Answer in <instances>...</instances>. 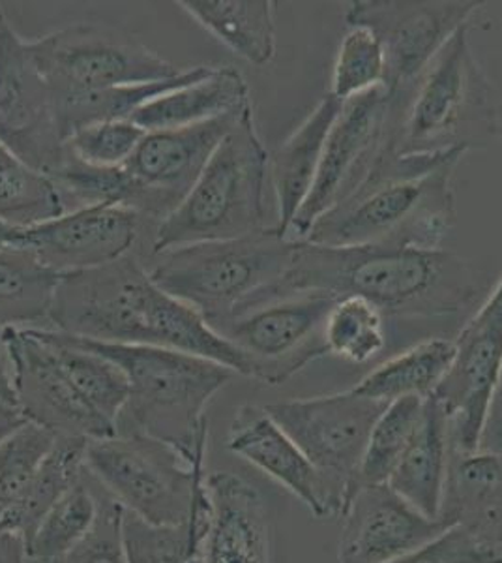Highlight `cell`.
<instances>
[{
    "label": "cell",
    "instance_id": "6da1fadb",
    "mask_svg": "<svg viewBox=\"0 0 502 563\" xmlns=\"http://www.w3.org/2000/svg\"><path fill=\"white\" fill-rule=\"evenodd\" d=\"M47 331L190 353L252 378L248 358L193 308L158 288L132 254L96 269L63 275Z\"/></svg>",
    "mask_w": 502,
    "mask_h": 563
},
{
    "label": "cell",
    "instance_id": "7a4b0ae2",
    "mask_svg": "<svg viewBox=\"0 0 502 563\" xmlns=\"http://www.w3.org/2000/svg\"><path fill=\"white\" fill-rule=\"evenodd\" d=\"M297 294L362 297L387 318L435 320L471 310L480 282L471 263L445 249L325 246L304 241L274 301Z\"/></svg>",
    "mask_w": 502,
    "mask_h": 563
},
{
    "label": "cell",
    "instance_id": "3957f363",
    "mask_svg": "<svg viewBox=\"0 0 502 563\" xmlns=\"http://www.w3.org/2000/svg\"><path fill=\"white\" fill-rule=\"evenodd\" d=\"M469 143L398 153L395 134L366 179L313 225L305 243L443 249L456 224L451 177Z\"/></svg>",
    "mask_w": 502,
    "mask_h": 563
},
{
    "label": "cell",
    "instance_id": "277c9868",
    "mask_svg": "<svg viewBox=\"0 0 502 563\" xmlns=\"http://www.w3.org/2000/svg\"><path fill=\"white\" fill-rule=\"evenodd\" d=\"M71 339L115 363L126 376L127 400L116 419V434L147 435L177 449L188 461H207L209 419L204 413L235 372L166 347Z\"/></svg>",
    "mask_w": 502,
    "mask_h": 563
},
{
    "label": "cell",
    "instance_id": "5b68a950",
    "mask_svg": "<svg viewBox=\"0 0 502 563\" xmlns=\"http://www.w3.org/2000/svg\"><path fill=\"white\" fill-rule=\"evenodd\" d=\"M299 243L274 228L150 256L154 284L193 308L212 329L274 301Z\"/></svg>",
    "mask_w": 502,
    "mask_h": 563
},
{
    "label": "cell",
    "instance_id": "8992f818",
    "mask_svg": "<svg viewBox=\"0 0 502 563\" xmlns=\"http://www.w3.org/2000/svg\"><path fill=\"white\" fill-rule=\"evenodd\" d=\"M267 179L268 151L249 109L220 143L180 206L159 222L150 256L265 230Z\"/></svg>",
    "mask_w": 502,
    "mask_h": 563
},
{
    "label": "cell",
    "instance_id": "52a82bcc",
    "mask_svg": "<svg viewBox=\"0 0 502 563\" xmlns=\"http://www.w3.org/2000/svg\"><path fill=\"white\" fill-rule=\"evenodd\" d=\"M85 467L122 509L153 525H185L209 496L204 461L147 435L90 440Z\"/></svg>",
    "mask_w": 502,
    "mask_h": 563
},
{
    "label": "cell",
    "instance_id": "ba28073f",
    "mask_svg": "<svg viewBox=\"0 0 502 563\" xmlns=\"http://www.w3.org/2000/svg\"><path fill=\"white\" fill-rule=\"evenodd\" d=\"M29 47L53 97L166 81L182 71L140 40L90 23L29 40Z\"/></svg>",
    "mask_w": 502,
    "mask_h": 563
},
{
    "label": "cell",
    "instance_id": "9c48e42d",
    "mask_svg": "<svg viewBox=\"0 0 502 563\" xmlns=\"http://www.w3.org/2000/svg\"><path fill=\"white\" fill-rule=\"evenodd\" d=\"M469 26L451 34L411 90L395 130L398 153L456 145L459 130L491 115L490 84L472 53Z\"/></svg>",
    "mask_w": 502,
    "mask_h": 563
},
{
    "label": "cell",
    "instance_id": "30bf717a",
    "mask_svg": "<svg viewBox=\"0 0 502 563\" xmlns=\"http://www.w3.org/2000/svg\"><path fill=\"white\" fill-rule=\"evenodd\" d=\"M401 109L403 103L384 87L344 102L326 137L312 190L287 228L286 239L304 243L313 225L355 192L394 137Z\"/></svg>",
    "mask_w": 502,
    "mask_h": 563
},
{
    "label": "cell",
    "instance_id": "8fae6325",
    "mask_svg": "<svg viewBox=\"0 0 502 563\" xmlns=\"http://www.w3.org/2000/svg\"><path fill=\"white\" fill-rule=\"evenodd\" d=\"M2 340L26 421L58 438L90 442L116 434L115 424L96 410L79 389L53 331L8 327Z\"/></svg>",
    "mask_w": 502,
    "mask_h": 563
},
{
    "label": "cell",
    "instance_id": "7c38bea8",
    "mask_svg": "<svg viewBox=\"0 0 502 563\" xmlns=\"http://www.w3.org/2000/svg\"><path fill=\"white\" fill-rule=\"evenodd\" d=\"M486 7L483 2H408L355 0L345 13L347 25L369 26L381 40L387 58L384 89L403 106L419 77L461 26Z\"/></svg>",
    "mask_w": 502,
    "mask_h": 563
},
{
    "label": "cell",
    "instance_id": "4fadbf2b",
    "mask_svg": "<svg viewBox=\"0 0 502 563\" xmlns=\"http://www.w3.org/2000/svg\"><path fill=\"white\" fill-rule=\"evenodd\" d=\"M336 301L328 294L289 295L214 331L248 358L252 378L280 385L328 355L323 329Z\"/></svg>",
    "mask_w": 502,
    "mask_h": 563
},
{
    "label": "cell",
    "instance_id": "5bb4252c",
    "mask_svg": "<svg viewBox=\"0 0 502 563\" xmlns=\"http://www.w3.org/2000/svg\"><path fill=\"white\" fill-rule=\"evenodd\" d=\"M387 406L349 389L263 408L313 466L350 496L371 429Z\"/></svg>",
    "mask_w": 502,
    "mask_h": 563
},
{
    "label": "cell",
    "instance_id": "9a60e30c",
    "mask_svg": "<svg viewBox=\"0 0 502 563\" xmlns=\"http://www.w3.org/2000/svg\"><path fill=\"white\" fill-rule=\"evenodd\" d=\"M502 371V276L454 339V358L433 398L445 410L451 451H477Z\"/></svg>",
    "mask_w": 502,
    "mask_h": 563
},
{
    "label": "cell",
    "instance_id": "2e32d148",
    "mask_svg": "<svg viewBox=\"0 0 502 563\" xmlns=\"http://www.w3.org/2000/svg\"><path fill=\"white\" fill-rule=\"evenodd\" d=\"M0 141L44 175L66 156L52 89L7 12L0 15Z\"/></svg>",
    "mask_w": 502,
    "mask_h": 563
},
{
    "label": "cell",
    "instance_id": "e0dca14e",
    "mask_svg": "<svg viewBox=\"0 0 502 563\" xmlns=\"http://www.w3.org/2000/svg\"><path fill=\"white\" fill-rule=\"evenodd\" d=\"M177 130L147 132L124 164L135 185L132 211L161 222L188 196L212 154L249 111Z\"/></svg>",
    "mask_w": 502,
    "mask_h": 563
},
{
    "label": "cell",
    "instance_id": "ac0fdd59",
    "mask_svg": "<svg viewBox=\"0 0 502 563\" xmlns=\"http://www.w3.org/2000/svg\"><path fill=\"white\" fill-rule=\"evenodd\" d=\"M141 217L126 207L94 206L21 228L13 249L26 250L47 269L71 275L116 262L140 238Z\"/></svg>",
    "mask_w": 502,
    "mask_h": 563
},
{
    "label": "cell",
    "instance_id": "d6986e66",
    "mask_svg": "<svg viewBox=\"0 0 502 563\" xmlns=\"http://www.w3.org/2000/svg\"><path fill=\"white\" fill-rule=\"evenodd\" d=\"M337 563H388L440 538L451 526L430 519L388 485L356 483L342 512Z\"/></svg>",
    "mask_w": 502,
    "mask_h": 563
},
{
    "label": "cell",
    "instance_id": "ffe728a7",
    "mask_svg": "<svg viewBox=\"0 0 502 563\" xmlns=\"http://www.w3.org/2000/svg\"><path fill=\"white\" fill-rule=\"evenodd\" d=\"M227 449L293 494L315 519L342 517L349 493L321 474L261 406L238 408L227 432Z\"/></svg>",
    "mask_w": 502,
    "mask_h": 563
},
{
    "label": "cell",
    "instance_id": "44dd1931",
    "mask_svg": "<svg viewBox=\"0 0 502 563\" xmlns=\"http://www.w3.org/2000/svg\"><path fill=\"white\" fill-rule=\"evenodd\" d=\"M210 517L201 563H272V528L261 493L241 475H207Z\"/></svg>",
    "mask_w": 502,
    "mask_h": 563
},
{
    "label": "cell",
    "instance_id": "7402d4cb",
    "mask_svg": "<svg viewBox=\"0 0 502 563\" xmlns=\"http://www.w3.org/2000/svg\"><path fill=\"white\" fill-rule=\"evenodd\" d=\"M440 519L461 526L502 554V455L451 451Z\"/></svg>",
    "mask_w": 502,
    "mask_h": 563
},
{
    "label": "cell",
    "instance_id": "603a6c76",
    "mask_svg": "<svg viewBox=\"0 0 502 563\" xmlns=\"http://www.w3.org/2000/svg\"><path fill=\"white\" fill-rule=\"evenodd\" d=\"M342 106L344 102L328 92L299 129L272 154H268V177L278 203V222L272 228L283 238L312 190L326 137Z\"/></svg>",
    "mask_w": 502,
    "mask_h": 563
},
{
    "label": "cell",
    "instance_id": "cb8c5ba5",
    "mask_svg": "<svg viewBox=\"0 0 502 563\" xmlns=\"http://www.w3.org/2000/svg\"><path fill=\"white\" fill-rule=\"evenodd\" d=\"M450 456V427L445 410L435 398H426L419 429L387 485L422 515L440 519Z\"/></svg>",
    "mask_w": 502,
    "mask_h": 563
},
{
    "label": "cell",
    "instance_id": "d4e9b609",
    "mask_svg": "<svg viewBox=\"0 0 502 563\" xmlns=\"http://www.w3.org/2000/svg\"><path fill=\"white\" fill-rule=\"evenodd\" d=\"M252 108L249 87L235 66H212L209 76L158 97L130 121L145 132L186 129Z\"/></svg>",
    "mask_w": 502,
    "mask_h": 563
},
{
    "label": "cell",
    "instance_id": "484cf974",
    "mask_svg": "<svg viewBox=\"0 0 502 563\" xmlns=\"http://www.w3.org/2000/svg\"><path fill=\"white\" fill-rule=\"evenodd\" d=\"M178 7L249 65L265 66L276 57L270 0H180Z\"/></svg>",
    "mask_w": 502,
    "mask_h": 563
},
{
    "label": "cell",
    "instance_id": "4316f807",
    "mask_svg": "<svg viewBox=\"0 0 502 563\" xmlns=\"http://www.w3.org/2000/svg\"><path fill=\"white\" fill-rule=\"evenodd\" d=\"M454 340H422L405 352L382 361L353 387L355 393L377 402H395L400 398H430L450 368Z\"/></svg>",
    "mask_w": 502,
    "mask_h": 563
},
{
    "label": "cell",
    "instance_id": "83f0119b",
    "mask_svg": "<svg viewBox=\"0 0 502 563\" xmlns=\"http://www.w3.org/2000/svg\"><path fill=\"white\" fill-rule=\"evenodd\" d=\"M212 66H193L180 71L177 77L154 84L126 85L115 89L94 90V92H74L53 97L58 130L64 141L74 132L94 122L130 121L135 111L164 97L171 90L185 85L196 84L209 76Z\"/></svg>",
    "mask_w": 502,
    "mask_h": 563
},
{
    "label": "cell",
    "instance_id": "f1b7e54d",
    "mask_svg": "<svg viewBox=\"0 0 502 563\" xmlns=\"http://www.w3.org/2000/svg\"><path fill=\"white\" fill-rule=\"evenodd\" d=\"M60 278L26 250H0V331L8 327L49 329Z\"/></svg>",
    "mask_w": 502,
    "mask_h": 563
},
{
    "label": "cell",
    "instance_id": "f546056e",
    "mask_svg": "<svg viewBox=\"0 0 502 563\" xmlns=\"http://www.w3.org/2000/svg\"><path fill=\"white\" fill-rule=\"evenodd\" d=\"M87 443L89 440L81 438H57L0 530L18 533L25 541L31 538L40 520L81 479Z\"/></svg>",
    "mask_w": 502,
    "mask_h": 563
},
{
    "label": "cell",
    "instance_id": "4dcf8cb0",
    "mask_svg": "<svg viewBox=\"0 0 502 563\" xmlns=\"http://www.w3.org/2000/svg\"><path fill=\"white\" fill-rule=\"evenodd\" d=\"M100 509V485L85 467L81 479L58 499L26 539V558L34 562H63L81 543Z\"/></svg>",
    "mask_w": 502,
    "mask_h": 563
},
{
    "label": "cell",
    "instance_id": "1f68e13d",
    "mask_svg": "<svg viewBox=\"0 0 502 563\" xmlns=\"http://www.w3.org/2000/svg\"><path fill=\"white\" fill-rule=\"evenodd\" d=\"M210 498L199 504L185 525H153L122 511V543L127 563H191L201 554L209 526Z\"/></svg>",
    "mask_w": 502,
    "mask_h": 563
},
{
    "label": "cell",
    "instance_id": "d6a6232c",
    "mask_svg": "<svg viewBox=\"0 0 502 563\" xmlns=\"http://www.w3.org/2000/svg\"><path fill=\"white\" fill-rule=\"evenodd\" d=\"M57 188L0 141V220L31 228L64 214Z\"/></svg>",
    "mask_w": 502,
    "mask_h": 563
},
{
    "label": "cell",
    "instance_id": "836d02e7",
    "mask_svg": "<svg viewBox=\"0 0 502 563\" xmlns=\"http://www.w3.org/2000/svg\"><path fill=\"white\" fill-rule=\"evenodd\" d=\"M323 339L328 355L366 365L387 350V316L362 297H342L326 318Z\"/></svg>",
    "mask_w": 502,
    "mask_h": 563
},
{
    "label": "cell",
    "instance_id": "e575fe53",
    "mask_svg": "<svg viewBox=\"0 0 502 563\" xmlns=\"http://www.w3.org/2000/svg\"><path fill=\"white\" fill-rule=\"evenodd\" d=\"M45 177L57 188L66 212L94 206L126 207L132 211L134 206L135 185L124 166H89L66 151L64 161Z\"/></svg>",
    "mask_w": 502,
    "mask_h": 563
},
{
    "label": "cell",
    "instance_id": "d590c367",
    "mask_svg": "<svg viewBox=\"0 0 502 563\" xmlns=\"http://www.w3.org/2000/svg\"><path fill=\"white\" fill-rule=\"evenodd\" d=\"M424 404L426 398L414 397L388 404L387 410L382 411L371 429L356 483L387 485L419 429Z\"/></svg>",
    "mask_w": 502,
    "mask_h": 563
},
{
    "label": "cell",
    "instance_id": "8d00e7d4",
    "mask_svg": "<svg viewBox=\"0 0 502 563\" xmlns=\"http://www.w3.org/2000/svg\"><path fill=\"white\" fill-rule=\"evenodd\" d=\"M387 58L381 40L369 26L350 25L337 49L331 95L339 102L384 87Z\"/></svg>",
    "mask_w": 502,
    "mask_h": 563
},
{
    "label": "cell",
    "instance_id": "74e56055",
    "mask_svg": "<svg viewBox=\"0 0 502 563\" xmlns=\"http://www.w3.org/2000/svg\"><path fill=\"white\" fill-rule=\"evenodd\" d=\"M58 435L26 422L0 443V525L25 493L32 475L38 472Z\"/></svg>",
    "mask_w": 502,
    "mask_h": 563
},
{
    "label": "cell",
    "instance_id": "f35d334b",
    "mask_svg": "<svg viewBox=\"0 0 502 563\" xmlns=\"http://www.w3.org/2000/svg\"><path fill=\"white\" fill-rule=\"evenodd\" d=\"M145 135L147 132L132 121L94 122L74 132L64 141V147L89 166L121 167L132 158Z\"/></svg>",
    "mask_w": 502,
    "mask_h": 563
},
{
    "label": "cell",
    "instance_id": "ab89813d",
    "mask_svg": "<svg viewBox=\"0 0 502 563\" xmlns=\"http://www.w3.org/2000/svg\"><path fill=\"white\" fill-rule=\"evenodd\" d=\"M122 511L121 504L100 487V509L94 525L63 563H127L122 543Z\"/></svg>",
    "mask_w": 502,
    "mask_h": 563
},
{
    "label": "cell",
    "instance_id": "60d3db41",
    "mask_svg": "<svg viewBox=\"0 0 502 563\" xmlns=\"http://www.w3.org/2000/svg\"><path fill=\"white\" fill-rule=\"evenodd\" d=\"M388 563H502V554L471 531L451 526L426 547Z\"/></svg>",
    "mask_w": 502,
    "mask_h": 563
},
{
    "label": "cell",
    "instance_id": "b9f144b4",
    "mask_svg": "<svg viewBox=\"0 0 502 563\" xmlns=\"http://www.w3.org/2000/svg\"><path fill=\"white\" fill-rule=\"evenodd\" d=\"M25 413L21 410L18 390L13 384L12 363L8 355L2 331H0V440L10 435L26 424Z\"/></svg>",
    "mask_w": 502,
    "mask_h": 563
},
{
    "label": "cell",
    "instance_id": "7bdbcfd3",
    "mask_svg": "<svg viewBox=\"0 0 502 563\" xmlns=\"http://www.w3.org/2000/svg\"><path fill=\"white\" fill-rule=\"evenodd\" d=\"M478 449H486L502 455V371L497 379L495 390L491 395L490 408L483 422L482 435Z\"/></svg>",
    "mask_w": 502,
    "mask_h": 563
},
{
    "label": "cell",
    "instance_id": "ee69618b",
    "mask_svg": "<svg viewBox=\"0 0 502 563\" xmlns=\"http://www.w3.org/2000/svg\"><path fill=\"white\" fill-rule=\"evenodd\" d=\"M0 563H26L25 539L0 530Z\"/></svg>",
    "mask_w": 502,
    "mask_h": 563
},
{
    "label": "cell",
    "instance_id": "f6af8a7d",
    "mask_svg": "<svg viewBox=\"0 0 502 563\" xmlns=\"http://www.w3.org/2000/svg\"><path fill=\"white\" fill-rule=\"evenodd\" d=\"M20 230L21 228H15V225L7 224V222L0 220V250L13 249Z\"/></svg>",
    "mask_w": 502,
    "mask_h": 563
},
{
    "label": "cell",
    "instance_id": "bcb514c9",
    "mask_svg": "<svg viewBox=\"0 0 502 563\" xmlns=\"http://www.w3.org/2000/svg\"><path fill=\"white\" fill-rule=\"evenodd\" d=\"M26 563H63V562H34V560H29V558H26Z\"/></svg>",
    "mask_w": 502,
    "mask_h": 563
},
{
    "label": "cell",
    "instance_id": "7dc6e473",
    "mask_svg": "<svg viewBox=\"0 0 502 563\" xmlns=\"http://www.w3.org/2000/svg\"><path fill=\"white\" fill-rule=\"evenodd\" d=\"M191 563H201V554H199V556L196 558V560H193Z\"/></svg>",
    "mask_w": 502,
    "mask_h": 563
},
{
    "label": "cell",
    "instance_id": "c3c4849f",
    "mask_svg": "<svg viewBox=\"0 0 502 563\" xmlns=\"http://www.w3.org/2000/svg\"><path fill=\"white\" fill-rule=\"evenodd\" d=\"M2 13H4V10H2V7H0V15H2Z\"/></svg>",
    "mask_w": 502,
    "mask_h": 563
},
{
    "label": "cell",
    "instance_id": "681fc988",
    "mask_svg": "<svg viewBox=\"0 0 502 563\" xmlns=\"http://www.w3.org/2000/svg\"><path fill=\"white\" fill-rule=\"evenodd\" d=\"M4 442V440H0V443Z\"/></svg>",
    "mask_w": 502,
    "mask_h": 563
}]
</instances>
